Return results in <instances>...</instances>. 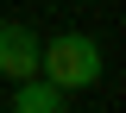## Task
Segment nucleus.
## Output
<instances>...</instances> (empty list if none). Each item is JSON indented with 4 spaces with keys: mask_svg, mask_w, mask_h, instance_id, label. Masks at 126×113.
<instances>
[{
    "mask_svg": "<svg viewBox=\"0 0 126 113\" xmlns=\"http://www.w3.org/2000/svg\"><path fill=\"white\" fill-rule=\"evenodd\" d=\"M38 75L57 82L63 94H69V88H94V82H101V50H94V38L63 32V38H50V44H38Z\"/></svg>",
    "mask_w": 126,
    "mask_h": 113,
    "instance_id": "f257e3e1",
    "label": "nucleus"
},
{
    "mask_svg": "<svg viewBox=\"0 0 126 113\" xmlns=\"http://www.w3.org/2000/svg\"><path fill=\"white\" fill-rule=\"evenodd\" d=\"M0 75H6V82L38 75V32H25V25H0Z\"/></svg>",
    "mask_w": 126,
    "mask_h": 113,
    "instance_id": "f03ea898",
    "label": "nucleus"
},
{
    "mask_svg": "<svg viewBox=\"0 0 126 113\" xmlns=\"http://www.w3.org/2000/svg\"><path fill=\"white\" fill-rule=\"evenodd\" d=\"M63 88L57 82H44V75H25L19 82V94H13V113H63Z\"/></svg>",
    "mask_w": 126,
    "mask_h": 113,
    "instance_id": "7ed1b4c3",
    "label": "nucleus"
}]
</instances>
